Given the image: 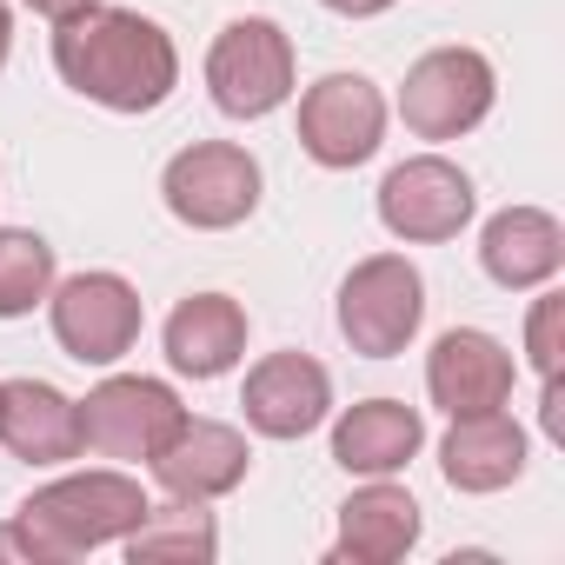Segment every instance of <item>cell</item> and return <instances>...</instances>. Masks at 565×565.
<instances>
[{"label": "cell", "mask_w": 565, "mask_h": 565, "mask_svg": "<svg viewBox=\"0 0 565 565\" xmlns=\"http://www.w3.org/2000/svg\"><path fill=\"white\" fill-rule=\"evenodd\" d=\"M380 134H386V100H380V87L366 74H327V81L307 87V100H300V147L320 167L340 173V167L373 160Z\"/></svg>", "instance_id": "9"}, {"label": "cell", "mask_w": 565, "mask_h": 565, "mask_svg": "<svg viewBox=\"0 0 565 565\" xmlns=\"http://www.w3.org/2000/svg\"><path fill=\"white\" fill-rule=\"evenodd\" d=\"M239 406H246V426L266 433V439H307L327 419V406H333V380L307 353H266L246 373Z\"/></svg>", "instance_id": "11"}, {"label": "cell", "mask_w": 565, "mask_h": 565, "mask_svg": "<svg viewBox=\"0 0 565 565\" xmlns=\"http://www.w3.org/2000/svg\"><path fill=\"white\" fill-rule=\"evenodd\" d=\"M8 47H14V14H8V0H0V67H8Z\"/></svg>", "instance_id": "25"}, {"label": "cell", "mask_w": 565, "mask_h": 565, "mask_svg": "<svg viewBox=\"0 0 565 565\" xmlns=\"http://www.w3.org/2000/svg\"><path fill=\"white\" fill-rule=\"evenodd\" d=\"M0 558H28V552H21V532H14V525H0Z\"/></svg>", "instance_id": "26"}, {"label": "cell", "mask_w": 565, "mask_h": 565, "mask_svg": "<svg viewBox=\"0 0 565 565\" xmlns=\"http://www.w3.org/2000/svg\"><path fill=\"white\" fill-rule=\"evenodd\" d=\"M54 340L81 366H114L140 340V294L120 273H74L54 287Z\"/></svg>", "instance_id": "8"}, {"label": "cell", "mask_w": 565, "mask_h": 565, "mask_svg": "<svg viewBox=\"0 0 565 565\" xmlns=\"http://www.w3.org/2000/svg\"><path fill=\"white\" fill-rule=\"evenodd\" d=\"M239 353H246V313H239V300H226V294H193V300H180V307L167 313V360H173L180 373L220 380V373L239 366Z\"/></svg>", "instance_id": "16"}, {"label": "cell", "mask_w": 565, "mask_h": 565, "mask_svg": "<svg viewBox=\"0 0 565 565\" xmlns=\"http://www.w3.org/2000/svg\"><path fill=\"white\" fill-rule=\"evenodd\" d=\"M186 426V406L160 380H100L81 406V452L100 459H153Z\"/></svg>", "instance_id": "7"}, {"label": "cell", "mask_w": 565, "mask_h": 565, "mask_svg": "<svg viewBox=\"0 0 565 565\" xmlns=\"http://www.w3.org/2000/svg\"><path fill=\"white\" fill-rule=\"evenodd\" d=\"M492 114V61L472 47H433L406 67L399 120L419 140H459Z\"/></svg>", "instance_id": "5"}, {"label": "cell", "mask_w": 565, "mask_h": 565, "mask_svg": "<svg viewBox=\"0 0 565 565\" xmlns=\"http://www.w3.org/2000/svg\"><path fill=\"white\" fill-rule=\"evenodd\" d=\"M439 466H446V486L452 492H499L525 472V433L492 406V413H466L452 419L446 446H439Z\"/></svg>", "instance_id": "17"}, {"label": "cell", "mask_w": 565, "mask_h": 565, "mask_svg": "<svg viewBox=\"0 0 565 565\" xmlns=\"http://www.w3.org/2000/svg\"><path fill=\"white\" fill-rule=\"evenodd\" d=\"M479 266L499 279V287H545V279L565 266V226L539 206H505L486 220V239H479Z\"/></svg>", "instance_id": "15"}, {"label": "cell", "mask_w": 565, "mask_h": 565, "mask_svg": "<svg viewBox=\"0 0 565 565\" xmlns=\"http://www.w3.org/2000/svg\"><path fill=\"white\" fill-rule=\"evenodd\" d=\"M246 439L233 433V426H220V419H186L147 466H153V479L173 492V499H226L239 479H246Z\"/></svg>", "instance_id": "13"}, {"label": "cell", "mask_w": 565, "mask_h": 565, "mask_svg": "<svg viewBox=\"0 0 565 565\" xmlns=\"http://www.w3.org/2000/svg\"><path fill=\"white\" fill-rule=\"evenodd\" d=\"M419 320H426V279L413 273V259L373 253V259H360L347 273V287H340V333H347L353 353L393 360V353H406Z\"/></svg>", "instance_id": "3"}, {"label": "cell", "mask_w": 565, "mask_h": 565, "mask_svg": "<svg viewBox=\"0 0 565 565\" xmlns=\"http://www.w3.org/2000/svg\"><path fill=\"white\" fill-rule=\"evenodd\" d=\"M54 67L74 94H87L107 114H153L180 81L173 41L134 8H87V14L61 21Z\"/></svg>", "instance_id": "1"}, {"label": "cell", "mask_w": 565, "mask_h": 565, "mask_svg": "<svg viewBox=\"0 0 565 565\" xmlns=\"http://www.w3.org/2000/svg\"><path fill=\"white\" fill-rule=\"evenodd\" d=\"M0 446L28 466L81 459V406L47 380H8L0 386Z\"/></svg>", "instance_id": "14"}, {"label": "cell", "mask_w": 565, "mask_h": 565, "mask_svg": "<svg viewBox=\"0 0 565 565\" xmlns=\"http://www.w3.org/2000/svg\"><path fill=\"white\" fill-rule=\"evenodd\" d=\"M160 193H167L173 220H186L200 233H226V226H239L259 206V167L233 140H200V147L167 160Z\"/></svg>", "instance_id": "6"}, {"label": "cell", "mask_w": 565, "mask_h": 565, "mask_svg": "<svg viewBox=\"0 0 565 565\" xmlns=\"http://www.w3.org/2000/svg\"><path fill=\"white\" fill-rule=\"evenodd\" d=\"M220 552V532H213V512H200V499H173V505H147L140 525L127 532V558L134 565H206Z\"/></svg>", "instance_id": "20"}, {"label": "cell", "mask_w": 565, "mask_h": 565, "mask_svg": "<svg viewBox=\"0 0 565 565\" xmlns=\"http://www.w3.org/2000/svg\"><path fill=\"white\" fill-rule=\"evenodd\" d=\"M413 539H419V505H413V492H399V486H366V492H353V499L340 505V545H333V558L393 565V558L413 552Z\"/></svg>", "instance_id": "19"}, {"label": "cell", "mask_w": 565, "mask_h": 565, "mask_svg": "<svg viewBox=\"0 0 565 565\" xmlns=\"http://www.w3.org/2000/svg\"><path fill=\"white\" fill-rule=\"evenodd\" d=\"M140 512H147L140 479H127V472H74V479H54V486L28 492L21 512H14V532H21L28 558L67 565V558H87L94 545L127 539L140 525Z\"/></svg>", "instance_id": "2"}, {"label": "cell", "mask_w": 565, "mask_h": 565, "mask_svg": "<svg viewBox=\"0 0 565 565\" xmlns=\"http://www.w3.org/2000/svg\"><path fill=\"white\" fill-rule=\"evenodd\" d=\"M512 380H519L512 353H505L492 333H479V327L439 333V347H433V360H426V393H433V406H446L452 419L505 406V399H512Z\"/></svg>", "instance_id": "12"}, {"label": "cell", "mask_w": 565, "mask_h": 565, "mask_svg": "<svg viewBox=\"0 0 565 565\" xmlns=\"http://www.w3.org/2000/svg\"><path fill=\"white\" fill-rule=\"evenodd\" d=\"M419 439H426V419H419L413 406H399V399H360V406L333 426V459H340L347 472L386 479V472H399V466L419 452Z\"/></svg>", "instance_id": "18"}, {"label": "cell", "mask_w": 565, "mask_h": 565, "mask_svg": "<svg viewBox=\"0 0 565 565\" xmlns=\"http://www.w3.org/2000/svg\"><path fill=\"white\" fill-rule=\"evenodd\" d=\"M380 220L386 233L399 239H452L466 220H472V180L439 160V153H419V160H399L386 180H380Z\"/></svg>", "instance_id": "10"}, {"label": "cell", "mask_w": 565, "mask_h": 565, "mask_svg": "<svg viewBox=\"0 0 565 565\" xmlns=\"http://www.w3.org/2000/svg\"><path fill=\"white\" fill-rule=\"evenodd\" d=\"M333 14H347V21H373V14H386L393 0H327Z\"/></svg>", "instance_id": "24"}, {"label": "cell", "mask_w": 565, "mask_h": 565, "mask_svg": "<svg viewBox=\"0 0 565 565\" xmlns=\"http://www.w3.org/2000/svg\"><path fill=\"white\" fill-rule=\"evenodd\" d=\"M558 313H565V300H558V294H552V300H539V307H532V333H525V340H532V366H539L545 380L558 373Z\"/></svg>", "instance_id": "22"}, {"label": "cell", "mask_w": 565, "mask_h": 565, "mask_svg": "<svg viewBox=\"0 0 565 565\" xmlns=\"http://www.w3.org/2000/svg\"><path fill=\"white\" fill-rule=\"evenodd\" d=\"M28 8H34V14H47V21L61 28V21H74V14H87V8H100V0H28Z\"/></svg>", "instance_id": "23"}, {"label": "cell", "mask_w": 565, "mask_h": 565, "mask_svg": "<svg viewBox=\"0 0 565 565\" xmlns=\"http://www.w3.org/2000/svg\"><path fill=\"white\" fill-rule=\"evenodd\" d=\"M54 294V246L28 226H0V320H21Z\"/></svg>", "instance_id": "21"}, {"label": "cell", "mask_w": 565, "mask_h": 565, "mask_svg": "<svg viewBox=\"0 0 565 565\" xmlns=\"http://www.w3.org/2000/svg\"><path fill=\"white\" fill-rule=\"evenodd\" d=\"M206 87H213V107L233 114V120L273 114L279 100L294 94V41L279 34L273 21H259V14L226 21L213 54H206Z\"/></svg>", "instance_id": "4"}]
</instances>
